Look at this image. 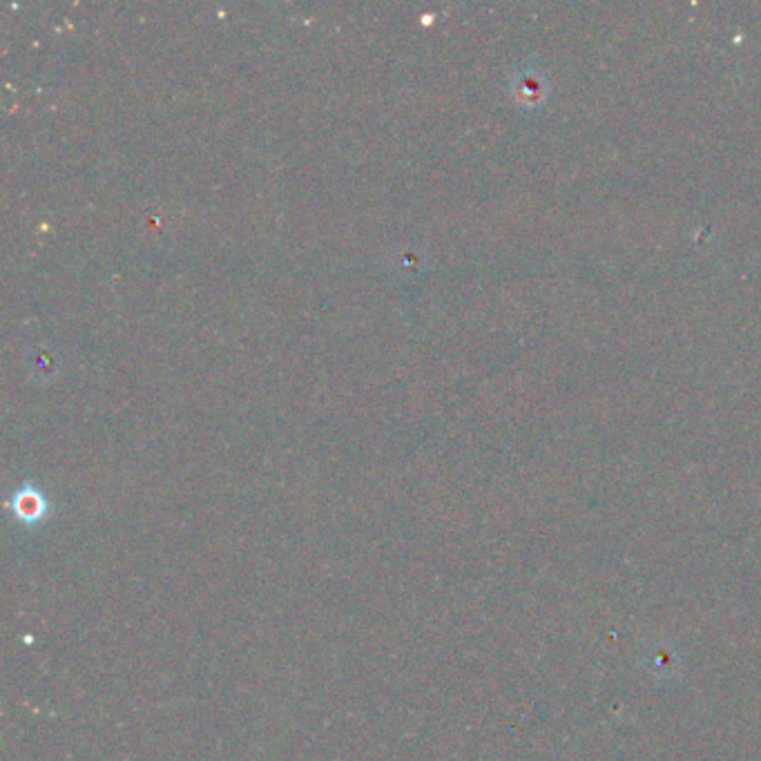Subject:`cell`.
Instances as JSON below:
<instances>
[{
  "label": "cell",
  "mask_w": 761,
  "mask_h": 761,
  "mask_svg": "<svg viewBox=\"0 0 761 761\" xmlns=\"http://www.w3.org/2000/svg\"><path fill=\"white\" fill-rule=\"evenodd\" d=\"M14 512L18 518L25 520V523H34V520H41L45 514V500L38 491L23 489L16 494Z\"/></svg>",
  "instance_id": "obj_1"
}]
</instances>
